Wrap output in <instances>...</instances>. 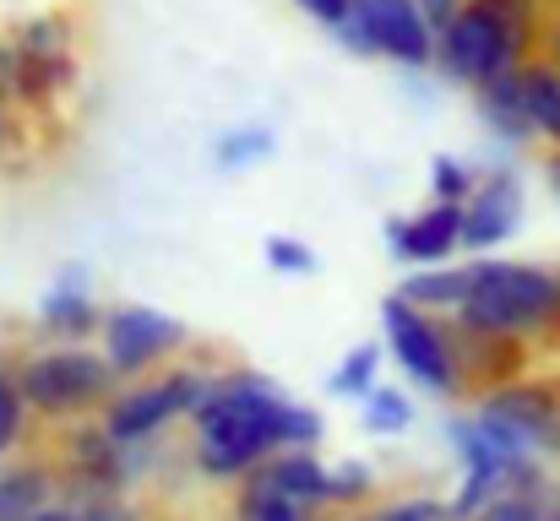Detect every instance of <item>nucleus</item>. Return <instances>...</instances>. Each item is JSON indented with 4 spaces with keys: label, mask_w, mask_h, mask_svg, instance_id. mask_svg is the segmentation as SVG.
Returning <instances> with one entry per match:
<instances>
[{
    "label": "nucleus",
    "mask_w": 560,
    "mask_h": 521,
    "mask_svg": "<svg viewBox=\"0 0 560 521\" xmlns=\"http://www.w3.org/2000/svg\"><path fill=\"white\" fill-rule=\"evenodd\" d=\"M294 396H283V386L250 364H223L212 369L207 396L190 413V467L201 484H223L234 489L240 478H250L261 462H272L283 451V413Z\"/></svg>",
    "instance_id": "1"
},
{
    "label": "nucleus",
    "mask_w": 560,
    "mask_h": 521,
    "mask_svg": "<svg viewBox=\"0 0 560 521\" xmlns=\"http://www.w3.org/2000/svg\"><path fill=\"white\" fill-rule=\"evenodd\" d=\"M452 332L501 347L539 343L560 332V267L501 261V256L468 261V299L457 305Z\"/></svg>",
    "instance_id": "2"
},
{
    "label": "nucleus",
    "mask_w": 560,
    "mask_h": 521,
    "mask_svg": "<svg viewBox=\"0 0 560 521\" xmlns=\"http://www.w3.org/2000/svg\"><path fill=\"white\" fill-rule=\"evenodd\" d=\"M207 386H212V369H207V364L175 358L170 369L120 386V391L104 402L98 429H104L115 446H159L180 418L196 413V402L207 396Z\"/></svg>",
    "instance_id": "3"
},
{
    "label": "nucleus",
    "mask_w": 560,
    "mask_h": 521,
    "mask_svg": "<svg viewBox=\"0 0 560 521\" xmlns=\"http://www.w3.org/2000/svg\"><path fill=\"white\" fill-rule=\"evenodd\" d=\"M16 391L27 402V413L38 418H98L104 402L120 391V380L109 375L98 347H44L33 358L16 364Z\"/></svg>",
    "instance_id": "4"
},
{
    "label": "nucleus",
    "mask_w": 560,
    "mask_h": 521,
    "mask_svg": "<svg viewBox=\"0 0 560 521\" xmlns=\"http://www.w3.org/2000/svg\"><path fill=\"white\" fill-rule=\"evenodd\" d=\"M528 60H534V38L506 27L490 5L463 0L457 16L446 27H435V66L430 71H441L452 87L479 93L485 82H495V76H506V71H517Z\"/></svg>",
    "instance_id": "5"
},
{
    "label": "nucleus",
    "mask_w": 560,
    "mask_h": 521,
    "mask_svg": "<svg viewBox=\"0 0 560 521\" xmlns=\"http://www.w3.org/2000/svg\"><path fill=\"white\" fill-rule=\"evenodd\" d=\"M381 343L392 353V364L402 369V380L435 402L463 396V364H457V338L452 321H435L413 305H402L397 294L381 299Z\"/></svg>",
    "instance_id": "6"
},
{
    "label": "nucleus",
    "mask_w": 560,
    "mask_h": 521,
    "mask_svg": "<svg viewBox=\"0 0 560 521\" xmlns=\"http://www.w3.org/2000/svg\"><path fill=\"white\" fill-rule=\"evenodd\" d=\"M479 418V429L512 451V457H534V462H560V391L539 380H495L485 386V396L468 407Z\"/></svg>",
    "instance_id": "7"
},
{
    "label": "nucleus",
    "mask_w": 560,
    "mask_h": 521,
    "mask_svg": "<svg viewBox=\"0 0 560 521\" xmlns=\"http://www.w3.org/2000/svg\"><path fill=\"white\" fill-rule=\"evenodd\" d=\"M190 332L180 316L159 310V305H109L104 310V327H98V353L109 364V375L120 386L131 380H148L159 369H170L180 353H186Z\"/></svg>",
    "instance_id": "8"
},
{
    "label": "nucleus",
    "mask_w": 560,
    "mask_h": 521,
    "mask_svg": "<svg viewBox=\"0 0 560 521\" xmlns=\"http://www.w3.org/2000/svg\"><path fill=\"white\" fill-rule=\"evenodd\" d=\"M354 16L343 33H332L343 49L392 60L402 71H430L435 66V27L424 22V11L413 0H349Z\"/></svg>",
    "instance_id": "9"
},
{
    "label": "nucleus",
    "mask_w": 560,
    "mask_h": 521,
    "mask_svg": "<svg viewBox=\"0 0 560 521\" xmlns=\"http://www.w3.org/2000/svg\"><path fill=\"white\" fill-rule=\"evenodd\" d=\"M517 228H523V174L495 164V169L479 174L474 196L463 201V250L495 256Z\"/></svg>",
    "instance_id": "10"
},
{
    "label": "nucleus",
    "mask_w": 560,
    "mask_h": 521,
    "mask_svg": "<svg viewBox=\"0 0 560 521\" xmlns=\"http://www.w3.org/2000/svg\"><path fill=\"white\" fill-rule=\"evenodd\" d=\"M386 250L402 272H419V267H446L457 250H463V206H446V201H424L419 212H402V217H386Z\"/></svg>",
    "instance_id": "11"
},
{
    "label": "nucleus",
    "mask_w": 560,
    "mask_h": 521,
    "mask_svg": "<svg viewBox=\"0 0 560 521\" xmlns=\"http://www.w3.org/2000/svg\"><path fill=\"white\" fill-rule=\"evenodd\" d=\"M38 327L60 347H82L88 338H98L104 305L93 299V283H88V267H82V261H71V267L55 277V288L38 299Z\"/></svg>",
    "instance_id": "12"
},
{
    "label": "nucleus",
    "mask_w": 560,
    "mask_h": 521,
    "mask_svg": "<svg viewBox=\"0 0 560 521\" xmlns=\"http://www.w3.org/2000/svg\"><path fill=\"white\" fill-rule=\"evenodd\" d=\"M250 478H256V484H267L272 495L294 500V506H300V511H311V517H322V511H327V462H322L316 451H278V457H272V462H261Z\"/></svg>",
    "instance_id": "13"
},
{
    "label": "nucleus",
    "mask_w": 560,
    "mask_h": 521,
    "mask_svg": "<svg viewBox=\"0 0 560 521\" xmlns=\"http://www.w3.org/2000/svg\"><path fill=\"white\" fill-rule=\"evenodd\" d=\"M474 115H479V126H485L501 147H528V142H534V126H528V109H523V76H517V71L485 82V87L474 93Z\"/></svg>",
    "instance_id": "14"
},
{
    "label": "nucleus",
    "mask_w": 560,
    "mask_h": 521,
    "mask_svg": "<svg viewBox=\"0 0 560 521\" xmlns=\"http://www.w3.org/2000/svg\"><path fill=\"white\" fill-rule=\"evenodd\" d=\"M397 299L435 316V321H452L457 305L468 299V261H446V267H419V272H402L397 283Z\"/></svg>",
    "instance_id": "15"
},
{
    "label": "nucleus",
    "mask_w": 560,
    "mask_h": 521,
    "mask_svg": "<svg viewBox=\"0 0 560 521\" xmlns=\"http://www.w3.org/2000/svg\"><path fill=\"white\" fill-rule=\"evenodd\" d=\"M60 500V473L44 462H11L0 467V521H33Z\"/></svg>",
    "instance_id": "16"
},
{
    "label": "nucleus",
    "mask_w": 560,
    "mask_h": 521,
    "mask_svg": "<svg viewBox=\"0 0 560 521\" xmlns=\"http://www.w3.org/2000/svg\"><path fill=\"white\" fill-rule=\"evenodd\" d=\"M517 76H523V109H528L534 142L560 153V66L550 55H534L528 66H517Z\"/></svg>",
    "instance_id": "17"
},
{
    "label": "nucleus",
    "mask_w": 560,
    "mask_h": 521,
    "mask_svg": "<svg viewBox=\"0 0 560 521\" xmlns=\"http://www.w3.org/2000/svg\"><path fill=\"white\" fill-rule=\"evenodd\" d=\"M381 495V473H375L365 457H343L327 467V511L338 517H365Z\"/></svg>",
    "instance_id": "18"
},
{
    "label": "nucleus",
    "mask_w": 560,
    "mask_h": 521,
    "mask_svg": "<svg viewBox=\"0 0 560 521\" xmlns=\"http://www.w3.org/2000/svg\"><path fill=\"white\" fill-rule=\"evenodd\" d=\"M33 521H142V511L131 506V495H98V489L66 484L60 500L49 511H38Z\"/></svg>",
    "instance_id": "19"
},
{
    "label": "nucleus",
    "mask_w": 560,
    "mask_h": 521,
    "mask_svg": "<svg viewBox=\"0 0 560 521\" xmlns=\"http://www.w3.org/2000/svg\"><path fill=\"white\" fill-rule=\"evenodd\" d=\"M272 153H278V137H272V126H261V120L229 126V131H218V142H212V164L223 174L256 169V164H267Z\"/></svg>",
    "instance_id": "20"
},
{
    "label": "nucleus",
    "mask_w": 560,
    "mask_h": 521,
    "mask_svg": "<svg viewBox=\"0 0 560 521\" xmlns=\"http://www.w3.org/2000/svg\"><path fill=\"white\" fill-rule=\"evenodd\" d=\"M413 418H419V407H413V396L402 391V386H375L360 396V424H365V435H381V440H397V435H408L413 429Z\"/></svg>",
    "instance_id": "21"
},
{
    "label": "nucleus",
    "mask_w": 560,
    "mask_h": 521,
    "mask_svg": "<svg viewBox=\"0 0 560 521\" xmlns=\"http://www.w3.org/2000/svg\"><path fill=\"white\" fill-rule=\"evenodd\" d=\"M381 353H386L381 343L349 347V353L338 358V369L327 375V391H332V396H343V402H360L365 391L381 386Z\"/></svg>",
    "instance_id": "22"
},
{
    "label": "nucleus",
    "mask_w": 560,
    "mask_h": 521,
    "mask_svg": "<svg viewBox=\"0 0 560 521\" xmlns=\"http://www.w3.org/2000/svg\"><path fill=\"white\" fill-rule=\"evenodd\" d=\"M234 521H316V517H311V511H300L294 500L272 495L267 484L240 478V484H234Z\"/></svg>",
    "instance_id": "23"
},
{
    "label": "nucleus",
    "mask_w": 560,
    "mask_h": 521,
    "mask_svg": "<svg viewBox=\"0 0 560 521\" xmlns=\"http://www.w3.org/2000/svg\"><path fill=\"white\" fill-rule=\"evenodd\" d=\"M479 174H485L479 164H468V158H457V153H435V158H430V201L463 206V201L474 196Z\"/></svg>",
    "instance_id": "24"
},
{
    "label": "nucleus",
    "mask_w": 560,
    "mask_h": 521,
    "mask_svg": "<svg viewBox=\"0 0 560 521\" xmlns=\"http://www.w3.org/2000/svg\"><path fill=\"white\" fill-rule=\"evenodd\" d=\"M261 256H267V267H272L278 277H316V272H322L316 250H311L305 239H294V234H267V239H261Z\"/></svg>",
    "instance_id": "25"
},
{
    "label": "nucleus",
    "mask_w": 560,
    "mask_h": 521,
    "mask_svg": "<svg viewBox=\"0 0 560 521\" xmlns=\"http://www.w3.org/2000/svg\"><path fill=\"white\" fill-rule=\"evenodd\" d=\"M560 506V484L539 489V495H501L495 506H485L474 521H550Z\"/></svg>",
    "instance_id": "26"
},
{
    "label": "nucleus",
    "mask_w": 560,
    "mask_h": 521,
    "mask_svg": "<svg viewBox=\"0 0 560 521\" xmlns=\"http://www.w3.org/2000/svg\"><path fill=\"white\" fill-rule=\"evenodd\" d=\"M354 521H452V511L435 495H397V500H375L371 511Z\"/></svg>",
    "instance_id": "27"
},
{
    "label": "nucleus",
    "mask_w": 560,
    "mask_h": 521,
    "mask_svg": "<svg viewBox=\"0 0 560 521\" xmlns=\"http://www.w3.org/2000/svg\"><path fill=\"white\" fill-rule=\"evenodd\" d=\"M327 440V418L311 402H289L283 413V451H316Z\"/></svg>",
    "instance_id": "28"
},
{
    "label": "nucleus",
    "mask_w": 560,
    "mask_h": 521,
    "mask_svg": "<svg viewBox=\"0 0 560 521\" xmlns=\"http://www.w3.org/2000/svg\"><path fill=\"white\" fill-rule=\"evenodd\" d=\"M22 435H27V402H22V391H16V375L0 369V446L16 451Z\"/></svg>",
    "instance_id": "29"
},
{
    "label": "nucleus",
    "mask_w": 560,
    "mask_h": 521,
    "mask_svg": "<svg viewBox=\"0 0 560 521\" xmlns=\"http://www.w3.org/2000/svg\"><path fill=\"white\" fill-rule=\"evenodd\" d=\"M490 5L506 27H517L523 38H539V22H545V0H479Z\"/></svg>",
    "instance_id": "30"
},
{
    "label": "nucleus",
    "mask_w": 560,
    "mask_h": 521,
    "mask_svg": "<svg viewBox=\"0 0 560 521\" xmlns=\"http://www.w3.org/2000/svg\"><path fill=\"white\" fill-rule=\"evenodd\" d=\"M294 5H300L316 27H327V33H343V27H349V16H354V5H349V0H294Z\"/></svg>",
    "instance_id": "31"
},
{
    "label": "nucleus",
    "mask_w": 560,
    "mask_h": 521,
    "mask_svg": "<svg viewBox=\"0 0 560 521\" xmlns=\"http://www.w3.org/2000/svg\"><path fill=\"white\" fill-rule=\"evenodd\" d=\"M413 5L424 11V22H430V27H446V22L457 16V5H463V0H413Z\"/></svg>",
    "instance_id": "32"
},
{
    "label": "nucleus",
    "mask_w": 560,
    "mask_h": 521,
    "mask_svg": "<svg viewBox=\"0 0 560 521\" xmlns=\"http://www.w3.org/2000/svg\"><path fill=\"white\" fill-rule=\"evenodd\" d=\"M545 185L556 190V201H560V153H545Z\"/></svg>",
    "instance_id": "33"
},
{
    "label": "nucleus",
    "mask_w": 560,
    "mask_h": 521,
    "mask_svg": "<svg viewBox=\"0 0 560 521\" xmlns=\"http://www.w3.org/2000/svg\"><path fill=\"white\" fill-rule=\"evenodd\" d=\"M550 60H556V66H560V22H556V27H550Z\"/></svg>",
    "instance_id": "34"
},
{
    "label": "nucleus",
    "mask_w": 560,
    "mask_h": 521,
    "mask_svg": "<svg viewBox=\"0 0 560 521\" xmlns=\"http://www.w3.org/2000/svg\"><path fill=\"white\" fill-rule=\"evenodd\" d=\"M550 521H560V506H556V517H550Z\"/></svg>",
    "instance_id": "35"
},
{
    "label": "nucleus",
    "mask_w": 560,
    "mask_h": 521,
    "mask_svg": "<svg viewBox=\"0 0 560 521\" xmlns=\"http://www.w3.org/2000/svg\"><path fill=\"white\" fill-rule=\"evenodd\" d=\"M338 521H349V517H338Z\"/></svg>",
    "instance_id": "36"
},
{
    "label": "nucleus",
    "mask_w": 560,
    "mask_h": 521,
    "mask_svg": "<svg viewBox=\"0 0 560 521\" xmlns=\"http://www.w3.org/2000/svg\"><path fill=\"white\" fill-rule=\"evenodd\" d=\"M349 521H354V517H349Z\"/></svg>",
    "instance_id": "37"
}]
</instances>
